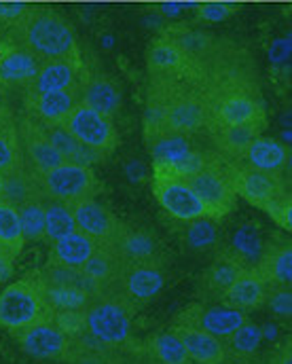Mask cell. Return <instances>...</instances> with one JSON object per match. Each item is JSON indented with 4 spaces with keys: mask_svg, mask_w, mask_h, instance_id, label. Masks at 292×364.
I'll use <instances>...</instances> for the list:
<instances>
[{
    "mask_svg": "<svg viewBox=\"0 0 292 364\" xmlns=\"http://www.w3.org/2000/svg\"><path fill=\"white\" fill-rule=\"evenodd\" d=\"M13 45H19L34 53L38 60H66L83 58L79 41L70 23L55 11L49 9H30L17 23L11 26Z\"/></svg>",
    "mask_w": 292,
    "mask_h": 364,
    "instance_id": "cell-1",
    "label": "cell"
},
{
    "mask_svg": "<svg viewBox=\"0 0 292 364\" xmlns=\"http://www.w3.org/2000/svg\"><path fill=\"white\" fill-rule=\"evenodd\" d=\"M138 305L119 290L97 292L85 307V333L108 350L125 348L131 341V324Z\"/></svg>",
    "mask_w": 292,
    "mask_h": 364,
    "instance_id": "cell-2",
    "label": "cell"
},
{
    "mask_svg": "<svg viewBox=\"0 0 292 364\" xmlns=\"http://www.w3.org/2000/svg\"><path fill=\"white\" fill-rule=\"evenodd\" d=\"M53 318L38 273L9 284L0 292V328L15 335L32 324Z\"/></svg>",
    "mask_w": 292,
    "mask_h": 364,
    "instance_id": "cell-3",
    "label": "cell"
},
{
    "mask_svg": "<svg viewBox=\"0 0 292 364\" xmlns=\"http://www.w3.org/2000/svg\"><path fill=\"white\" fill-rule=\"evenodd\" d=\"M185 181L189 182L197 199L201 201L207 218L222 220L227 214L233 212L237 193L233 188L231 176H229L227 161L220 159L218 155H214L199 172H195L193 176H189Z\"/></svg>",
    "mask_w": 292,
    "mask_h": 364,
    "instance_id": "cell-4",
    "label": "cell"
},
{
    "mask_svg": "<svg viewBox=\"0 0 292 364\" xmlns=\"http://www.w3.org/2000/svg\"><path fill=\"white\" fill-rule=\"evenodd\" d=\"M163 100V129L172 134L195 136L210 129L212 123V97L197 91H159Z\"/></svg>",
    "mask_w": 292,
    "mask_h": 364,
    "instance_id": "cell-5",
    "label": "cell"
},
{
    "mask_svg": "<svg viewBox=\"0 0 292 364\" xmlns=\"http://www.w3.org/2000/svg\"><path fill=\"white\" fill-rule=\"evenodd\" d=\"M38 182L45 197L64 201L68 205H75L85 199H94L99 193V184L94 170L70 161H64L58 168L40 174Z\"/></svg>",
    "mask_w": 292,
    "mask_h": 364,
    "instance_id": "cell-6",
    "label": "cell"
},
{
    "mask_svg": "<svg viewBox=\"0 0 292 364\" xmlns=\"http://www.w3.org/2000/svg\"><path fill=\"white\" fill-rule=\"evenodd\" d=\"M153 195L159 205L180 223L205 216V210L189 182L161 168H153Z\"/></svg>",
    "mask_w": 292,
    "mask_h": 364,
    "instance_id": "cell-7",
    "label": "cell"
},
{
    "mask_svg": "<svg viewBox=\"0 0 292 364\" xmlns=\"http://www.w3.org/2000/svg\"><path fill=\"white\" fill-rule=\"evenodd\" d=\"M62 125L85 146L102 153L104 157H110L119 144V134L112 123V119L99 114L96 110L79 104L64 121Z\"/></svg>",
    "mask_w": 292,
    "mask_h": 364,
    "instance_id": "cell-8",
    "label": "cell"
},
{
    "mask_svg": "<svg viewBox=\"0 0 292 364\" xmlns=\"http://www.w3.org/2000/svg\"><path fill=\"white\" fill-rule=\"evenodd\" d=\"M19 348L38 360H70L75 341L53 322L45 320L13 335Z\"/></svg>",
    "mask_w": 292,
    "mask_h": 364,
    "instance_id": "cell-9",
    "label": "cell"
},
{
    "mask_svg": "<svg viewBox=\"0 0 292 364\" xmlns=\"http://www.w3.org/2000/svg\"><path fill=\"white\" fill-rule=\"evenodd\" d=\"M246 314L233 307H227L222 303L216 305H203V303H191L187 305L176 318L174 324L180 326H191L197 331H203L207 335H214L218 339H227L229 335H233L244 322H246Z\"/></svg>",
    "mask_w": 292,
    "mask_h": 364,
    "instance_id": "cell-10",
    "label": "cell"
},
{
    "mask_svg": "<svg viewBox=\"0 0 292 364\" xmlns=\"http://www.w3.org/2000/svg\"><path fill=\"white\" fill-rule=\"evenodd\" d=\"M265 104L259 95L248 90H227L212 97V123L210 132L229 125H242L252 121H265Z\"/></svg>",
    "mask_w": 292,
    "mask_h": 364,
    "instance_id": "cell-11",
    "label": "cell"
},
{
    "mask_svg": "<svg viewBox=\"0 0 292 364\" xmlns=\"http://www.w3.org/2000/svg\"><path fill=\"white\" fill-rule=\"evenodd\" d=\"M227 168H229V176H231L237 197H244L250 205L259 210H263L269 201H274L276 197L288 191L284 176L280 174H267V172L248 168L242 161L237 164L227 161Z\"/></svg>",
    "mask_w": 292,
    "mask_h": 364,
    "instance_id": "cell-12",
    "label": "cell"
},
{
    "mask_svg": "<svg viewBox=\"0 0 292 364\" xmlns=\"http://www.w3.org/2000/svg\"><path fill=\"white\" fill-rule=\"evenodd\" d=\"M166 286V261L163 257L138 263H125L119 282V292L134 305L153 301Z\"/></svg>",
    "mask_w": 292,
    "mask_h": 364,
    "instance_id": "cell-13",
    "label": "cell"
},
{
    "mask_svg": "<svg viewBox=\"0 0 292 364\" xmlns=\"http://www.w3.org/2000/svg\"><path fill=\"white\" fill-rule=\"evenodd\" d=\"M17 136H19V144L23 151V161L34 174L40 176V174L58 168L60 164H64V157L51 144L43 125L36 119H32L30 114H23L17 121Z\"/></svg>",
    "mask_w": 292,
    "mask_h": 364,
    "instance_id": "cell-14",
    "label": "cell"
},
{
    "mask_svg": "<svg viewBox=\"0 0 292 364\" xmlns=\"http://www.w3.org/2000/svg\"><path fill=\"white\" fill-rule=\"evenodd\" d=\"M85 75L87 73H85L83 58H66V60H49V62H43L38 75L26 87V95H36V93H45V91L81 87Z\"/></svg>",
    "mask_w": 292,
    "mask_h": 364,
    "instance_id": "cell-15",
    "label": "cell"
},
{
    "mask_svg": "<svg viewBox=\"0 0 292 364\" xmlns=\"http://www.w3.org/2000/svg\"><path fill=\"white\" fill-rule=\"evenodd\" d=\"M77 231L90 235L97 244H110L121 227V218H117L106 205H102L96 197L79 201L70 205Z\"/></svg>",
    "mask_w": 292,
    "mask_h": 364,
    "instance_id": "cell-16",
    "label": "cell"
},
{
    "mask_svg": "<svg viewBox=\"0 0 292 364\" xmlns=\"http://www.w3.org/2000/svg\"><path fill=\"white\" fill-rule=\"evenodd\" d=\"M81 104V87L45 91L36 95H26V114L38 123H62Z\"/></svg>",
    "mask_w": 292,
    "mask_h": 364,
    "instance_id": "cell-17",
    "label": "cell"
},
{
    "mask_svg": "<svg viewBox=\"0 0 292 364\" xmlns=\"http://www.w3.org/2000/svg\"><path fill=\"white\" fill-rule=\"evenodd\" d=\"M110 246L117 250L123 263H138V261H151V259L163 257L159 240L155 237L153 231L134 223H125V220L121 223Z\"/></svg>",
    "mask_w": 292,
    "mask_h": 364,
    "instance_id": "cell-18",
    "label": "cell"
},
{
    "mask_svg": "<svg viewBox=\"0 0 292 364\" xmlns=\"http://www.w3.org/2000/svg\"><path fill=\"white\" fill-rule=\"evenodd\" d=\"M123 267H125L123 259L117 255V250L110 244H96V250L81 267V272L90 279L92 288L97 294V292L119 290Z\"/></svg>",
    "mask_w": 292,
    "mask_h": 364,
    "instance_id": "cell-19",
    "label": "cell"
},
{
    "mask_svg": "<svg viewBox=\"0 0 292 364\" xmlns=\"http://www.w3.org/2000/svg\"><path fill=\"white\" fill-rule=\"evenodd\" d=\"M265 127H267V119L212 129L210 134H212V140L216 146V155H220V159H225L229 164L242 161V157L248 151V146L252 144V140L259 138L265 132Z\"/></svg>",
    "mask_w": 292,
    "mask_h": 364,
    "instance_id": "cell-20",
    "label": "cell"
},
{
    "mask_svg": "<svg viewBox=\"0 0 292 364\" xmlns=\"http://www.w3.org/2000/svg\"><path fill=\"white\" fill-rule=\"evenodd\" d=\"M43 60H38L28 49L6 43L0 55V85L2 87H28L40 70Z\"/></svg>",
    "mask_w": 292,
    "mask_h": 364,
    "instance_id": "cell-21",
    "label": "cell"
},
{
    "mask_svg": "<svg viewBox=\"0 0 292 364\" xmlns=\"http://www.w3.org/2000/svg\"><path fill=\"white\" fill-rule=\"evenodd\" d=\"M256 273L269 286H291L292 284V246L286 237L267 240L265 250L254 265Z\"/></svg>",
    "mask_w": 292,
    "mask_h": 364,
    "instance_id": "cell-22",
    "label": "cell"
},
{
    "mask_svg": "<svg viewBox=\"0 0 292 364\" xmlns=\"http://www.w3.org/2000/svg\"><path fill=\"white\" fill-rule=\"evenodd\" d=\"M244 269H248V267H244L229 252V248L222 250L212 261V265L205 269V273L201 275V279H199V296H201V301H216V303H220V299L227 292V288L242 275Z\"/></svg>",
    "mask_w": 292,
    "mask_h": 364,
    "instance_id": "cell-23",
    "label": "cell"
},
{
    "mask_svg": "<svg viewBox=\"0 0 292 364\" xmlns=\"http://www.w3.org/2000/svg\"><path fill=\"white\" fill-rule=\"evenodd\" d=\"M242 164L267 174H280L284 176V172L291 166V151L286 144H282L276 138H267V136H259L252 140V144L248 146V151L242 157Z\"/></svg>",
    "mask_w": 292,
    "mask_h": 364,
    "instance_id": "cell-24",
    "label": "cell"
},
{
    "mask_svg": "<svg viewBox=\"0 0 292 364\" xmlns=\"http://www.w3.org/2000/svg\"><path fill=\"white\" fill-rule=\"evenodd\" d=\"M146 66L148 73L159 79H174L185 77L193 70L195 62H191L170 38H157L146 51Z\"/></svg>",
    "mask_w": 292,
    "mask_h": 364,
    "instance_id": "cell-25",
    "label": "cell"
},
{
    "mask_svg": "<svg viewBox=\"0 0 292 364\" xmlns=\"http://www.w3.org/2000/svg\"><path fill=\"white\" fill-rule=\"evenodd\" d=\"M265 299H267V284L263 282V277L256 273L254 267H248L227 288L220 303L248 314L263 307Z\"/></svg>",
    "mask_w": 292,
    "mask_h": 364,
    "instance_id": "cell-26",
    "label": "cell"
},
{
    "mask_svg": "<svg viewBox=\"0 0 292 364\" xmlns=\"http://www.w3.org/2000/svg\"><path fill=\"white\" fill-rule=\"evenodd\" d=\"M81 104L112 119L121 108V90L110 77L102 73H87L81 83Z\"/></svg>",
    "mask_w": 292,
    "mask_h": 364,
    "instance_id": "cell-27",
    "label": "cell"
},
{
    "mask_svg": "<svg viewBox=\"0 0 292 364\" xmlns=\"http://www.w3.org/2000/svg\"><path fill=\"white\" fill-rule=\"evenodd\" d=\"M170 331H174V335L180 339L189 360L193 364H220L227 356L225 341L214 335L180 324H172Z\"/></svg>",
    "mask_w": 292,
    "mask_h": 364,
    "instance_id": "cell-28",
    "label": "cell"
},
{
    "mask_svg": "<svg viewBox=\"0 0 292 364\" xmlns=\"http://www.w3.org/2000/svg\"><path fill=\"white\" fill-rule=\"evenodd\" d=\"M47 138L51 140V144L60 151V155L64 157V161H70V164H79V166H96L102 164L106 157L102 153H97L94 149L81 144L62 123H40Z\"/></svg>",
    "mask_w": 292,
    "mask_h": 364,
    "instance_id": "cell-29",
    "label": "cell"
},
{
    "mask_svg": "<svg viewBox=\"0 0 292 364\" xmlns=\"http://www.w3.org/2000/svg\"><path fill=\"white\" fill-rule=\"evenodd\" d=\"M96 244L97 242H94L90 235H85L81 231H72L51 244L47 263L81 269L87 263V259L92 257V252L96 250Z\"/></svg>",
    "mask_w": 292,
    "mask_h": 364,
    "instance_id": "cell-30",
    "label": "cell"
},
{
    "mask_svg": "<svg viewBox=\"0 0 292 364\" xmlns=\"http://www.w3.org/2000/svg\"><path fill=\"white\" fill-rule=\"evenodd\" d=\"M265 235L259 223H244L239 229L233 233L229 252L244 265V267H254L265 250Z\"/></svg>",
    "mask_w": 292,
    "mask_h": 364,
    "instance_id": "cell-31",
    "label": "cell"
},
{
    "mask_svg": "<svg viewBox=\"0 0 292 364\" xmlns=\"http://www.w3.org/2000/svg\"><path fill=\"white\" fill-rule=\"evenodd\" d=\"M146 146L153 157V168H172L183 157H187V153L193 149L189 136L172 134V132L157 134L155 138L146 140Z\"/></svg>",
    "mask_w": 292,
    "mask_h": 364,
    "instance_id": "cell-32",
    "label": "cell"
},
{
    "mask_svg": "<svg viewBox=\"0 0 292 364\" xmlns=\"http://www.w3.org/2000/svg\"><path fill=\"white\" fill-rule=\"evenodd\" d=\"M166 38H170L191 62H201L203 58H207L214 47H216V41L214 36H210L207 32L203 30H197V28H189V26H174V28H168L163 32Z\"/></svg>",
    "mask_w": 292,
    "mask_h": 364,
    "instance_id": "cell-33",
    "label": "cell"
},
{
    "mask_svg": "<svg viewBox=\"0 0 292 364\" xmlns=\"http://www.w3.org/2000/svg\"><path fill=\"white\" fill-rule=\"evenodd\" d=\"M45 197L43 188H40V182H38V174H34L26 164L23 168H19L17 172L13 174H6L4 176V184H2V201L11 203V205H21L26 201H32V199H40Z\"/></svg>",
    "mask_w": 292,
    "mask_h": 364,
    "instance_id": "cell-34",
    "label": "cell"
},
{
    "mask_svg": "<svg viewBox=\"0 0 292 364\" xmlns=\"http://www.w3.org/2000/svg\"><path fill=\"white\" fill-rule=\"evenodd\" d=\"M142 356L151 364H193L174 331L159 333L142 346Z\"/></svg>",
    "mask_w": 292,
    "mask_h": 364,
    "instance_id": "cell-35",
    "label": "cell"
},
{
    "mask_svg": "<svg viewBox=\"0 0 292 364\" xmlns=\"http://www.w3.org/2000/svg\"><path fill=\"white\" fill-rule=\"evenodd\" d=\"M183 233H180V240L187 248L191 250H210L214 246H218L220 242V227H218V220L214 218H207V216H201V218H193V220H187L183 223Z\"/></svg>",
    "mask_w": 292,
    "mask_h": 364,
    "instance_id": "cell-36",
    "label": "cell"
},
{
    "mask_svg": "<svg viewBox=\"0 0 292 364\" xmlns=\"http://www.w3.org/2000/svg\"><path fill=\"white\" fill-rule=\"evenodd\" d=\"M45 240L47 242H55L72 231H77L75 218H72V210L68 203L45 197Z\"/></svg>",
    "mask_w": 292,
    "mask_h": 364,
    "instance_id": "cell-37",
    "label": "cell"
},
{
    "mask_svg": "<svg viewBox=\"0 0 292 364\" xmlns=\"http://www.w3.org/2000/svg\"><path fill=\"white\" fill-rule=\"evenodd\" d=\"M23 246H26V240H23L17 208L0 199V248L9 252L13 259H17Z\"/></svg>",
    "mask_w": 292,
    "mask_h": 364,
    "instance_id": "cell-38",
    "label": "cell"
},
{
    "mask_svg": "<svg viewBox=\"0 0 292 364\" xmlns=\"http://www.w3.org/2000/svg\"><path fill=\"white\" fill-rule=\"evenodd\" d=\"M43 284V282H40ZM45 296L55 311H75V309H85L87 303L92 301V292L85 290L83 286H72V284H64V286H47L43 284Z\"/></svg>",
    "mask_w": 292,
    "mask_h": 364,
    "instance_id": "cell-39",
    "label": "cell"
},
{
    "mask_svg": "<svg viewBox=\"0 0 292 364\" xmlns=\"http://www.w3.org/2000/svg\"><path fill=\"white\" fill-rule=\"evenodd\" d=\"M43 203H45V197L17 205V214H19V223H21L26 242L45 240V205Z\"/></svg>",
    "mask_w": 292,
    "mask_h": 364,
    "instance_id": "cell-40",
    "label": "cell"
},
{
    "mask_svg": "<svg viewBox=\"0 0 292 364\" xmlns=\"http://www.w3.org/2000/svg\"><path fill=\"white\" fill-rule=\"evenodd\" d=\"M23 151L17 136V121L4 129H0V174H13L23 168Z\"/></svg>",
    "mask_w": 292,
    "mask_h": 364,
    "instance_id": "cell-41",
    "label": "cell"
},
{
    "mask_svg": "<svg viewBox=\"0 0 292 364\" xmlns=\"http://www.w3.org/2000/svg\"><path fill=\"white\" fill-rule=\"evenodd\" d=\"M263 341V328L254 322H244L233 335L227 337V352L231 354H254Z\"/></svg>",
    "mask_w": 292,
    "mask_h": 364,
    "instance_id": "cell-42",
    "label": "cell"
},
{
    "mask_svg": "<svg viewBox=\"0 0 292 364\" xmlns=\"http://www.w3.org/2000/svg\"><path fill=\"white\" fill-rule=\"evenodd\" d=\"M265 305L280 320H291L292 316V290L291 286H269Z\"/></svg>",
    "mask_w": 292,
    "mask_h": 364,
    "instance_id": "cell-43",
    "label": "cell"
},
{
    "mask_svg": "<svg viewBox=\"0 0 292 364\" xmlns=\"http://www.w3.org/2000/svg\"><path fill=\"white\" fill-rule=\"evenodd\" d=\"M263 212L269 214V218L280 227V229H286L291 231L292 229V197L291 193H282L280 197H276L274 201H269Z\"/></svg>",
    "mask_w": 292,
    "mask_h": 364,
    "instance_id": "cell-44",
    "label": "cell"
},
{
    "mask_svg": "<svg viewBox=\"0 0 292 364\" xmlns=\"http://www.w3.org/2000/svg\"><path fill=\"white\" fill-rule=\"evenodd\" d=\"M212 157H214V155H210V153H203V151L191 149V151L187 153V157H183L178 164H174L172 168H161V170H166V172H170V174H176V176H180V178H189V176H193L195 172H199Z\"/></svg>",
    "mask_w": 292,
    "mask_h": 364,
    "instance_id": "cell-45",
    "label": "cell"
},
{
    "mask_svg": "<svg viewBox=\"0 0 292 364\" xmlns=\"http://www.w3.org/2000/svg\"><path fill=\"white\" fill-rule=\"evenodd\" d=\"M70 339H77L85 333V309L75 311H55L51 318Z\"/></svg>",
    "mask_w": 292,
    "mask_h": 364,
    "instance_id": "cell-46",
    "label": "cell"
},
{
    "mask_svg": "<svg viewBox=\"0 0 292 364\" xmlns=\"http://www.w3.org/2000/svg\"><path fill=\"white\" fill-rule=\"evenodd\" d=\"M237 11L235 4L229 2H203L197 6V19L203 23H218L225 21L227 17H231Z\"/></svg>",
    "mask_w": 292,
    "mask_h": 364,
    "instance_id": "cell-47",
    "label": "cell"
},
{
    "mask_svg": "<svg viewBox=\"0 0 292 364\" xmlns=\"http://www.w3.org/2000/svg\"><path fill=\"white\" fill-rule=\"evenodd\" d=\"M30 9H32V4H26V2L0 0V23H2V26H13V23H17Z\"/></svg>",
    "mask_w": 292,
    "mask_h": 364,
    "instance_id": "cell-48",
    "label": "cell"
},
{
    "mask_svg": "<svg viewBox=\"0 0 292 364\" xmlns=\"http://www.w3.org/2000/svg\"><path fill=\"white\" fill-rule=\"evenodd\" d=\"M15 273V259L0 248V284H6Z\"/></svg>",
    "mask_w": 292,
    "mask_h": 364,
    "instance_id": "cell-49",
    "label": "cell"
},
{
    "mask_svg": "<svg viewBox=\"0 0 292 364\" xmlns=\"http://www.w3.org/2000/svg\"><path fill=\"white\" fill-rule=\"evenodd\" d=\"M220 364H267L265 360H261V358H256L254 354H231V352H227V356H225V360Z\"/></svg>",
    "mask_w": 292,
    "mask_h": 364,
    "instance_id": "cell-50",
    "label": "cell"
},
{
    "mask_svg": "<svg viewBox=\"0 0 292 364\" xmlns=\"http://www.w3.org/2000/svg\"><path fill=\"white\" fill-rule=\"evenodd\" d=\"M269 364H292V352H291V343L286 341V346L280 350V354L274 358V360H269Z\"/></svg>",
    "mask_w": 292,
    "mask_h": 364,
    "instance_id": "cell-51",
    "label": "cell"
},
{
    "mask_svg": "<svg viewBox=\"0 0 292 364\" xmlns=\"http://www.w3.org/2000/svg\"><path fill=\"white\" fill-rule=\"evenodd\" d=\"M0 114H11V106L6 100V90L0 85Z\"/></svg>",
    "mask_w": 292,
    "mask_h": 364,
    "instance_id": "cell-52",
    "label": "cell"
},
{
    "mask_svg": "<svg viewBox=\"0 0 292 364\" xmlns=\"http://www.w3.org/2000/svg\"><path fill=\"white\" fill-rule=\"evenodd\" d=\"M161 9H163V13H170V15H176V13H180V11L185 9V4H163Z\"/></svg>",
    "mask_w": 292,
    "mask_h": 364,
    "instance_id": "cell-53",
    "label": "cell"
},
{
    "mask_svg": "<svg viewBox=\"0 0 292 364\" xmlns=\"http://www.w3.org/2000/svg\"><path fill=\"white\" fill-rule=\"evenodd\" d=\"M13 123H15V114L13 112L11 114H0V129H4V127H9Z\"/></svg>",
    "mask_w": 292,
    "mask_h": 364,
    "instance_id": "cell-54",
    "label": "cell"
},
{
    "mask_svg": "<svg viewBox=\"0 0 292 364\" xmlns=\"http://www.w3.org/2000/svg\"><path fill=\"white\" fill-rule=\"evenodd\" d=\"M2 184H4V176L0 174V197H2Z\"/></svg>",
    "mask_w": 292,
    "mask_h": 364,
    "instance_id": "cell-55",
    "label": "cell"
},
{
    "mask_svg": "<svg viewBox=\"0 0 292 364\" xmlns=\"http://www.w3.org/2000/svg\"><path fill=\"white\" fill-rule=\"evenodd\" d=\"M4 45H6V43H2V41H0V55H2V51H4Z\"/></svg>",
    "mask_w": 292,
    "mask_h": 364,
    "instance_id": "cell-56",
    "label": "cell"
},
{
    "mask_svg": "<svg viewBox=\"0 0 292 364\" xmlns=\"http://www.w3.org/2000/svg\"><path fill=\"white\" fill-rule=\"evenodd\" d=\"M108 364H123V363H117V360H110V363Z\"/></svg>",
    "mask_w": 292,
    "mask_h": 364,
    "instance_id": "cell-57",
    "label": "cell"
}]
</instances>
